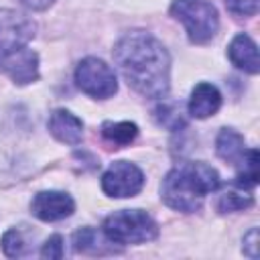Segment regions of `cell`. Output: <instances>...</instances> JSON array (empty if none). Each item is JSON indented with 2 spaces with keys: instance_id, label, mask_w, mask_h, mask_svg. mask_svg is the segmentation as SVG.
<instances>
[{
  "instance_id": "cell-1",
  "label": "cell",
  "mask_w": 260,
  "mask_h": 260,
  "mask_svg": "<svg viewBox=\"0 0 260 260\" xmlns=\"http://www.w3.org/2000/svg\"><path fill=\"white\" fill-rule=\"evenodd\" d=\"M114 61L128 85L144 98H162L169 91L171 59L152 35L134 30L122 37L114 49Z\"/></svg>"
},
{
  "instance_id": "cell-2",
  "label": "cell",
  "mask_w": 260,
  "mask_h": 260,
  "mask_svg": "<svg viewBox=\"0 0 260 260\" xmlns=\"http://www.w3.org/2000/svg\"><path fill=\"white\" fill-rule=\"evenodd\" d=\"M217 171L207 162H181L167 173L160 185L162 201L177 211H197L207 193L219 187Z\"/></svg>"
},
{
  "instance_id": "cell-3",
  "label": "cell",
  "mask_w": 260,
  "mask_h": 260,
  "mask_svg": "<svg viewBox=\"0 0 260 260\" xmlns=\"http://www.w3.org/2000/svg\"><path fill=\"white\" fill-rule=\"evenodd\" d=\"M104 234L114 244H142L156 238L158 225L142 209H122L104 219Z\"/></svg>"
},
{
  "instance_id": "cell-4",
  "label": "cell",
  "mask_w": 260,
  "mask_h": 260,
  "mask_svg": "<svg viewBox=\"0 0 260 260\" xmlns=\"http://www.w3.org/2000/svg\"><path fill=\"white\" fill-rule=\"evenodd\" d=\"M171 14L185 24L193 43H207L215 37L219 26L217 10L209 0H175Z\"/></svg>"
},
{
  "instance_id": "cell-5",
  "label": "cell",
  "mask_w": 260,
  "mask_h": 260,
  "mask_svg": "<svg viewBox=\"0 0 260 260\" xmlns=\"http://www.w3.org/2000/svg\"><path fill=\"white\" fill-rule=\"evenodd\" d=\"M75 81L83 93L100 100L114 95L118 89V81L110 65H106L102 59H95V57H87L77 65Z\"/></svg>"
},
{
  "instance_id": "cell-6",
  "label": "cell",
  "mask_w": 260,
  "mask_h": 260,
  "mask_svg": "<svg viewBox=\"0 0 260 260\" xmlns=\"http://www.w3.org/2000/svg\"><path fill=\"white\" fill-rule=\"evenodd\" d=\"M142 171L128 160H116L102 177V189L110 197H134L142 189Z\"/></svg>"
},
{
  "instance_id": "cell-7",
  "label": "cell",
  "mask_w": 260,
  "mask_h": 260,
  "mask_svg": "<svg viewBox=\"0 0 260 260\" xmlns=\"http://www.w3.org/2000/svg\"><path fill=\"white\" fill-rule=\"evenodd\" d=\"M35 35V24L30 18L16 10L0 8V57L26 45Z\"/></svg>"
},
{
  "instance_id": "cell-8",
  "label": "cell",
  "mask_w": 260,
  "mask_h": 260,
  "mask_svg": "<svg viewBox=\"0 0 260 260\" xmlns=\"http://www.w3.org/2000/svg\"><path fill=\"white\" fill-rule=\"evenodd\" d=\"M0 71H4L14 83L26 85L39 77V57L32 49L22 45L0 57Z\"/></svg>"
},
{
  "instance_id": "cell-9",
  "label": "cell",
  "mask_w": 260,
  "mask_h": 260,
  "mask_svg": "<svg viewBox=\"0 0 260 260\" xmlns=\"http://www.w3.org/2000/svg\"><path fill=\"white\" fill-rule=\"evenodd\" d=\"M73 199L63 191H41L35 195L30 209L43 221H59L73 213Z\"/></svg>"
},
{
  "instance_id": "cell-10",
  "label": "cell",
  "mask_w": 260,
  "mask_h": 260,
  "mask_svg": "<svg viewBox=\"0 0 260 260\" xmlns=\"http://www.w3.org/2000/svg\"><path fill=\"white\" fill-rule=\"evenodd\" d=\"M49 130L51 134L65 144H79L83 138V124L77 116H73L67 110H55L49 118Z\"/></svg>"
},
{
  "instance_id": "cell-11",
  "label": "cell",
  "mask_w": 260,
  "mask_h": 260,
  "mask_svg": "<svg viewBox=\"0 0 260 260\" xmlns=\"http://www.w3.org/2000/svg\"><path fill=\"white\" fill-rule=\"evenodd\" d=\"M221 106V93L211 83H199L193 87L189 98V114L193 118H209L213 116Z\"/></svg>"
},
{
  "instance_id": "cell-12",
  "label": "cell",
  "mask_w": 260,
  "mask_h": 260,
  "mask_svg": "<svg viewBox=\"0 0 260 260\" xmlns=\"http://www.w3.org/2000/svg\"><path fill=\"white\" fill-rule=\"evenodd\" d=\"M228 55H230V61L248 71V73H258L260 69V61H258V47L256 43L248 37V35H236L234 41L230 43V49H228Z\"/></svg>"
},
{
  "instance_id": "cell-13",
  "label": "cell",
  "mask_w": 260,
  "mask_h": 260,
  "mask_svg": "<svg viewBox=\"0 0 260 260\" xmlns=\"http://www.w3.org/2000/svg\"><path fill=\"white\" fill-rule=\"evenodd\" d=\"M215 148H217V154L225 162H230V165H234L238 169H242V165L248 160V156L252 152V148H246L244 138L238 132L230 130V128L219 132V136L215 140Z\"/></svg>"
},
{
  "instance_id": "cell-14",
  "label": "cell",
  "mask_w": 260,
  "mask_h": 260,
  "mask_svg": "<svg viewBox=\"0 0 260 260\" xmlns=\"http://www.w3.org/2000/svg\"><path fill=\"white\" fill-rule=\"evenodd\" d=\"M73 248L75 252H81V254H114L116 248H114V242L106 236V234H100L98 230L93 228H81L79 232L73 234Z\"/></svg>"
},
{
  "instance_id": "cell-15",
  "label": "cell",
  "mask_w": 260,
  "mask_h": 260,
  "mask_svg": "<svg viewBox=\"0 0 260 260\" xmlns=\"http://www.w3.org/2000/svg\"><path fill=\"white\" fill-rule=\"evenodd\" d=\"M138 134L136 124L132 122H104L102 124V136L116 146H126L130 144Z\"/></svg>"
},
{
  "instance_id": "cell-16",
  "label": "cell",
  "mask_w": 260,
  "mask_h": 260,
  "mask_svg": "<svg viewBox=\"0 0 260 260\" xmlns=\"http://www.w3.org/2000/svg\"><path fill=\"white\" fill-rule=\"evenodd\" d=\"M258 183V150L252 148L248 160L242 165V169H238V177H236V185L240 189H252Z\"/></svg>"
},
{
  "instance_id": "cell-17",
  "label": "cell",
  "mask_w": 260,
  "mask_h": 260,
  "mask_svg": "<svg viewBox=\"0 0 260 260\" xmlns=\"http://www.w3.org/2000/svg\"><path fill=\"white\" fill-rule=\"evenodd\" d=\"M250 205H252V197L248 193H240V191H225L217 199V209L223 213L240 211V209H246Z\"/></svg>"
},
{
  "instance_id": "cell-18",
  "label": "cell",
  "mask_w": 260,
  "mask_h": 260,
  "mask_svg": "<svg viewBox=\"0 0 260 260\" xmlns=\"http://www.w3.org/2000/svg\"><path fill=\"white\" fill-rule=\"evenodd\" d=\"M26 248H28V242L22 236L20 230H8L2 236V250H4L6 256H10V258L24 256L26 254Z\"/></svg>"
},
{
  "instance_id": "cell-19",
  "label": "cell",
  "mask_w": 260,
  "mask_h": 260,
  "mask_svg": "<svg viewBox=\"0 0 260 260\" xmlns=\"http://www.w3.org/2000/svg\"><path fill=\"white\" fill-rule=\"evenodd\" d=\"M156 118L162 126H167L169 130H177L179 126L185 124V118H183V112H181V106L177 102H169V104H162L158 110H156Z\"/></svg>"
},
{
  "instance_id": "cell-20",
  "label": "cell",
  "mask_w": 260,
  "mask_h": 260,
  "mask_svg": "<svg viewBox=\"0 0 260 260\" xmlns=\"http://www.w3.org/2000/svg\"><path fill=\"white\" fill-rule=\"evenodd\" d=\"M225 6L236 16H254L258 12V0H225Z\"/></svg>"
},
{
  "instance_id": "cell-21",
  "label": "cell",
  "mask_w": 260,
  "mask_h": 260,
  "mask_svg": "<svg viewBox=\"0 0 260 260\" xmlns=\"http://www.w3.org/2000/svg\"><path fill=\"white\" fill-rule=\"evenodd\" d=\"M41 256L43 258H49V260H59L63 258V240L61 236H51L45 244H43V250H41Z\"/></svg>"
},
{
  "instance_id": "cell-22",
  "label": "cell",
  "mask_w": 260,
  "mask_h": 260,
  "mask_svg": "<svg viewBox=\"0 0 260 260\" xmlns=\"http://www.w3.org/2000/svg\"><path fill=\"white\" fill-rule=\"evenodd\" d=\"M258 230L252 228L248 236H244V254L250 258H258Z\"/></svg>"
},
{
  "instance_id": "cell-23",
  "label": "cell",
  "mask_w": 260,
  "mask_h": 260,
  "mask_svg": "<svg viewBox=\"0 0 260 260\" xmlns=\"http://www.w3.org/2000/svg\"><path fill=\"white\" fill-rule=\"evenodd\" d=\"M24 6H28L30 10H45V8H49L55 0H20Z\"/></svg>"
}]
</instances>
